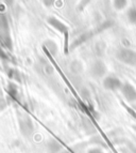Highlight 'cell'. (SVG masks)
<instances>
[{
  "instance_id": "3",
  "label": "cell",
  "mask_w": 136,
  "mask_h": 153,
  "mask_svg": "<svg viewBox=\"0 0 136 153\" xmlns=\"http://www.w3.org/2000/svg\"><path fill=\"white\" fill-rule=\"evenodd\" d=\"M121 92L126 100H128L129 102H135L136 101V90L135 88L130 84H124L121 87Z\"/></svg>"
},
{
  "instance_id": "5",
  "label": "cell",
  "mask_w": 136,
  "mask_h": 153,
  "mask_svg": "<svg viewBox=\"0 0 136 153\" xmlns=\"http://www.w3.org/2000/svg\"><path fill=\"white\" fill-rule=\"evenodd\" d=\"M114 5L116 9L120 10V9L124 8L126 5V0H114Z\"/></svg>"
},
{
  "instance_id": "4",
  "label": "cell",
  "mask_w": 136,
  "mask_h": 153,
  "mask_svg": "<svg viewBox=\"0 0 136 153\" xmlns=\"http://www.w3.org/2000/svg\"><path fill=\"white\" fill-rule=\"evenodd\" d=\"M104 71H105V68L101 62H96L93 66V73L96 76H101V75L104 74Z\"/></svg>"
},
{
  "instance_id": "7",
  "label": "cell",
  "mask_w": 136,
  "mask_h": 153,
  "mask_svg": "<svg viewBox=\"0 0 136 153\" xmlns=\"http://www.w3.org/2000/svg\"><path fill=\"white\" fill-rule=\"evenodd\" d=\"M88 153H103V152H102L100 149L95 148V149H91V150L88 151Z\"/></svg>"
},
{
  "instance_id": "1",
  "label": "cell",
  "mask_w": 136,
  "mask_h": 153,
  "mask_svg": "<svg viewBox=\"0 0 136 153\" xmlns=\"http://www.w3.org/2000/svg\"><path fill=\"white\" fill-rule=\"evenodd\" d=\"M117 57L120 61L130 65H136V53L131 49H121L118 51Z\"/></svg>"
},
{
  "instance_id": "6",
  "label": "cell",
  "mask_w": 136,
  "mask_h": 153,
  "mask_svg": "<svg viewBox=\"0 0 136 153\" xmlns=\"http://www.w3.org/2000/svg\"><path fill=\"white\" fill-rule=\"evenodd\" d=\"M129 19L131 23H136V9H132L129 12Z\"/></svg>"
},
{
  "instance_id": "2",
  "label": "cell",
  "mask_w": 136,
  "mask_h": 153,
  "mask_svg": "<svg viewBox=\"0 0 136 153\" xmlns=\"http://www.w3.org/2000/svg\"><path fill=\"white\" fill-rule=\"evenodd\" d=\"M122 85L124 84H122L117 77H114V76H108V77H106V78H104V80H103L104 88L107 90H111V91L121 89Z\"/></svg>"
}]
</instances>
